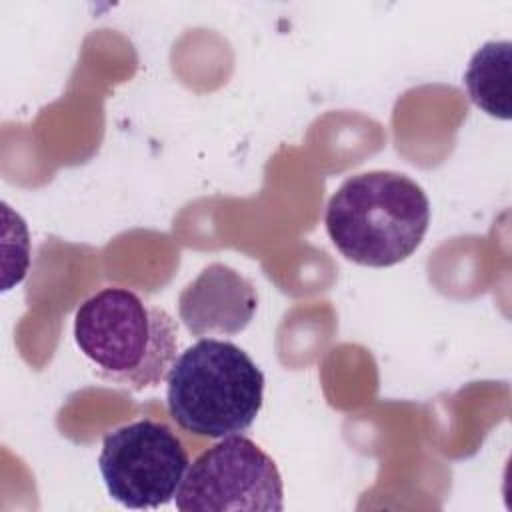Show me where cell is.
I'll list each match as a JSON object with an SVG mask.
<instances>
[{
	"label": "cell",
	"mask_w": 512,
	"mask_h": 512,
	"mask_svg": "<svg viewBox=\"0 0 512 512\" xmlns=\"http://www.w3.org/2000/svg\"><path fill=\"white\" fill-rule=\"evenodd\" d=\"M510 54L508 40L486 42L474 52L464 72L470 100L500 120H510Z\"/></svg>",
	"instance_id": "52a82bcc"
},
{
	"label": "cell",
	"mask_w": 512,
	"mask_h": 512,
	"mask_svg": "<svg viewBox=\"0 0 512 512\" xmlns=\"http://www.w3.org/2000/svg\"><path fill=\"white\" fill-rule=\"evenodd\" d=\"M264 402V374L234 342L200 338L172 364L166 406L186 432L226 438L246 432Z\"/></svg>",
	"instance_id": "3957f363"
},
{
	"label": "cell",
	"mask_w": 512,
	"mask_h": 512,
	"mask_svg": "<svg viewBox=\"0 0 512 512\" xmlns=\"http://www.w3.org/2000/svg\"><path fill=\"white\" fill-rule=\"evenodd\" d=\"M174 500L180 512H280L284 484L276 462L256 442L234 434L188 466Z\"/></svg>",
	"instance_id": "277c9868"
},
{
	"label": "cell",
	"mask_w": 512,
	"mask_h": 512,
	"mask_svg": "<svg viewBox=\"0 0 512 512\" xmlns=\"http://www.w3.org/2000/svg\"><path fill=\"white\" fill-rule=\"evenodd\" d=\"M258 292L252 280L238 270L208 264L178 298V314L194 336H234L254 318Z\"/></svg>",
	"instance_id": "8992f818"
},
{
	"label": "cell",
	"mask_w": 512,
	"mask_h": 512,
	"mask_svg": "<svg viewBox=\"0 0 512 512\" xmlns=\"http://www.w3.org/2000/svg\"><path fill=\"white\" fill-rule=\"evenodd\" d=\"M74 340L100 378L134 392L160 386L178 358L174 318L118 286L102 288L78 306Z\"/></svg>",
	"instance_id": "6da1fadb"
},
{
	"label": "cell",
	"mask_w": 512,
	"mask_h": 512,
	"mask_svg": "<svg viewBox=\"0 0 512 512\" xmlns=\"http://www.w3.org/2000/svg\"><path fill=\"white\" fill-rule=\"evenodd\" d=\"M324 224L342 256L360 266L388 268L422 244L430 226V200L402 172H362L332 194Z\"/></svg>",
	"instance_id": "7a4b0ae2"
},
{
	"label": "cell",
	"mask_w": 512,
	"mask_h": 512,
	"mask_svg": "<svg viewBox=\"0 0 512 512\" xmlns=\"http://www.w3.org/2000/svg\"><path fill=\"white\" fill-rule=\"evenodd\" d=\"M188 466V452L176 434L166 424L148 418L106 434L98 456L108 496L130 510L168 504Z\"/></svg>",
	"instance_id": "5b68a950"
}]
</instances>
